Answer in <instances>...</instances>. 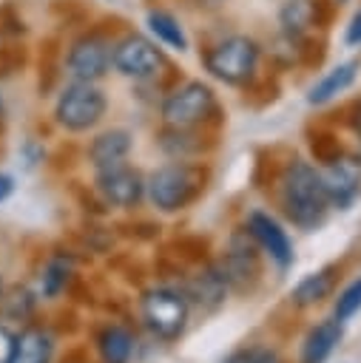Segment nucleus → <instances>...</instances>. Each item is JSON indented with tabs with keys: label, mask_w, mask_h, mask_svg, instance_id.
Listing matches in <instances>:
<instances>
[{
	"label": "nucleus",
	"mask_w": 361,
	"mask_h": 363,
	"mask_svg": "<svg viewBox=\"0 0 361 363\" xmlns=\"http://www.w3.org/2000/svg\"><path fill=\"white\" fill-rule=\"evenodd\" d=\"M131 147H134V136L125 128H111V130H102L99 136L91 139L88 162L94 164V170H102V167H111V164H122L128 159Z\"/></svg>",
	"instance_id": "nucleus-17"
},
{
	"label": "nucleus",
	"mask_w": 361,
	"mask_h": 363,
	"mask_svg": "<svg viewBox=\"0 0 361 363\" xmlns=\"http://www.w3.org/2000/svg\"><path fill=\"white\" fill-rule=\"evenodd\" d=\"M321 184L333 210H350L361 196V159H335L321 164Z\"/></svg>",
	"instance_id": "nucleus-12"
},
{
	"label": "nucleus",
	"mask_w": 361,
	"mask_h": 363,
	"mask_svg": "<svg viewBox=\"0 0 361 363\" xmlns=\"http://www.w3.org/2000/svg\"><path fill=\"white\" fill-rule=\"evenodd\" d=\"M111 45L105 37L99 34H85L80 37L65 57V71L71 79H82V82H97L108 74L111 68Z\"/></svg>",
	"instance_id": "nucleus-11"
},
{
	"label": "nucleus",
	"mask_w": 361,
	"mask_h": 363,
	"mask_svg": "<svg viewBox=\"0 0 361 363\" xmlns=\"http://www.w3.org/2000/svg\"><path fill=\"white\" fill-rule=\"evenodd\" d=\"M358 71H361V62L358 60H347V62H338L335 68H330L307 94V102L310 105H327L333 102L338 94H344L355 79H358Z\"/></svg>",
	"instance_id": "nucleus-19"
},
{
	"label": "nucleus",
	"mask_w": 361,
	"mask_h": 363,
	"mask_svg": "<svg viewBox=\"0 0 361 363\" xmlns=\"http://www.w3.org/2000/svg\"><path fill=\"white\" fill-rule=\"evenodd\" d=\"M244 227L256 238V244L264 252V258H270V264L279 272L293 269V264H296V247H293V241H290V235H287V230L281 227L279 218H273L264 210H253L247 216Z\"/></svg>",
	"instance_id": "nucleus-10"
},
{
	"label": "nucleus",
	"mask_w": 361,
	"mask_h": 363,
	"mask_svg": "<svg viewBox=\"0 0 361 363\" xmlns=\"http://www.w3.org/2000/svg\"><path fill=\"white\" fill-rule=\"evenodd\" d=\"M256 65H259V45H256V40H250L244 34L225 37L205 57V68L210 71V77H216L227 85L247 82L256 74Z\"/></svg>",
	"instance_id": "nucleus-7"
},
{
	"label": "nucleus",
	"mask_w": 361,
	"mask_h": 363,
	"mask_svg": "<svg viewBox=\"0 0 361 363\" xmlns=\"http://www.w3.org/2000/svg\"><path fill=\"white\" fill-rule=\"evenodd\" d=\"M3 292H6V286H3V278H0V298H3Z\"/></svg>",
	"instance_id": "nucleus-31"
},
{
	"label": "nucleus",
	"mask_w": 361,
	"mask_h": 363,
	"mask_svg": "<svg viewBox=\"0 0 361 363\" xmlns=\"http://www.w3.org/2000/svg\"><path fill=\"white\" fill-rule=\"evenodd\" d=\"M159 113L168 128H190L193 130L216 113V94L208 82L190 79L165 96Z\"/></svg>",
	"instance_id": "nucleus-6"
},
{
	"label": "nucleus",
	"mask_w": 361,
	"mask_h": 363,
	"mask_svg": "<svg viewBox=\"0 0 361 363\" xmlns=\"http://www.w3.org/2000/svg\"><path fill=\"white\" fill-rule=\"evenodd\" d=\"M34 306H37V298H34V292L28 286L6 289L3 298H0V312L9 320H28L34 315Z\"/></svg>",
	"instance_id": "nucleus-22"
},
{
	"label": "nucleus",
	"mask_w": 361,
	"mask_h": 363,
	"mask_svg": "<svg viewBox=\"0 0 361 363\" xmlns=\"http://www.w3.org/2000/svg\"><path fill=\"white\" fill-rule=\"evenodd\" d=\"M313 156L321 162V164H330L335 159H341V145L333 139V136H316L313 139Z\"/></svg>",
	"instance_id": "nucleus-27"
},
{
	"label": "nucleus",
	"mask_w": 361,
	"mask_h": 363,
	"mask_svg": "<svg viewBox=\"0 0 361 363\" xmlns=\"http://www.w3.org/2000/svg\"><path fill=\"white\" fill-rule=\"evenodd\" d=\"M111 65L114 71H119L122 77L131 79H151L159 74V68L165 65L162 51L156 48V43H151L142 34H128L122 37L114 51H111Z\"/></svg>",
	"instance_id": "nucleus-8"
},
{
	"label": "nucleus",
	"mask_w": 361,
	"mask_h": 363,
	"mask_svg": "<svg viewBox=\"0 0 361 363\" xmlns=\"http://www.w3.org/2000/svg\"><path fill=\"white\" fill-rule=\"evenodd\" d=\"M54 335L40 323H26L14 337V352L9 363H51L54 360Z\"/></svg>",
	"instance_id": "nucleus-16"
},
{
	"label": "nucleus",
	"mask_w": 361,
	"mask_h": 363,
	"mask_svg": "<svg viewBox=\"0 0 361 363\" xmlns=\"http://www.w3.org/2000/svg\"><path fill=\"white\" fill-rule=\"evenodd\" d=\"M182 292L188 295L190 309H196L202 315H213L216 309L225 306V301L230 295V286H227V281H225V275L216 264H205L202 269H196L193 275L185 278Z\"/></svg>",
	"instance_id": "nucleus-13"
},
{
	"label": "nucleus",
	"mask_w": 361,
	"mask_h": 363,
	"mask_svg": "<svg viewBox=\"0 0 361 363\" xmlns=\"http://www.w3.org/2000/svg\"><path fill=\"white\" fill-rule=\"evenodd\" d=\"M190 312L193 309L182 286H151L139 295L142 326L162 343H173L185 335Z\"/></svg>",
	"instance_id": "nucleus-3"
},
{
	"label": "nucleus",
	"mask_w": 361,
	"mask_h": 363,
	"mask_svg": "<svg viewBox=\"0 0 361 363\" xmlns=\"http://www.w3.org/2000/svg\"><path fill=\"white\" fill-rule=\"evenodd\" d=\"M222 363H284L281 354L267 346V343H253V346H242L236 352H230Z\"/></svg>",
	"instance_id": "nucleus-25"
},
{
	"label": "nucleus",
	"mask_w": 361,
	"mask_h": 363,
	"mask_svg": "<svg viewBox=\"0 0 361 363\" xmlns=\"http://www.w3.org/2000/svg\"><path fill=\"white\" fill-rule=\"evenodd\" d=\"M361 312V275L355 281H350L333 301V318H338L341 323L352 320Z\"/></svg>",
	"instance_id": "nucleus-24"
},
{
	"label": "nucleus",
	"mask_w": 361,
	"mask_h": 363,
	"mask_svg": "<svg viewBox=\"0 0 361 363\" xmlns=\"http://www.w3.org/2000/svg\"><path fill=\"white\" fill-rule=\"evenodd\" d=\"M344 43H347V45H361V9L350 17L347 31H344Z\"/></svg>",
	"instance_id": "nucleus-29"
},
{
	"label": "nucleus",
	"mask_w": 361,
	"mask_h": 363,
	"mask_svg": "<svg viewBox=\"0 0 361 363\" xmlns=\"http://www.w3.org/2000/svg\"><path fill=\"white\" fill-rule=\"evenodd\" d=\"M335 284H338V267H321V269L298 278L287 298L296 309H313L335 292Z\"/></svg>",
	"instance_id": "nucleus-15"
},
{
	"label": "nucleus",
	"mask_w": 361,
	"mask_h": 363,
	"mask_svg": "<svg viewBox=\"0 0 361 363\" xmlns=\"http://www.w3.org/2000/svg\"><path fill=\"white\" fill-rule=\"evenodd\" d=\"M105 111H108L105 94L97 88V82H82V79H71V85H65L54 102L57 125L71 133H85L97 128Z\"/></svg>",
	"instance_id": "nucleus-5"
},
{
	"label": "nucleus",
	"mask_w": 361,
	"mask_h": 363,
	"mask_svg": "<svg viewBox=\"0 0 361 363\" xmlns=\"http://www.w3.org/2000/svg\"><path fill=\"white\" fill-rule=\"evenodd\" d=\"M358 159H361V139H358Z\"/></svg>",
	"instance_id": "nucleus-32"
},
{
	"label": "nucleus",
	"mask_w": 361,
	"mask_h": 363,
	"mask_svg": "<svg viewBox=\"0 0 361 363\" xmlns=\"http://www.w3.org/2000/svg\"><path fill=\"white\" fill-rule=\"evenodd\" d=\"M97 343V354H99V363H131L134 357V349H136V337L128 326L122 323H108L97 332L94 337Z\"/></svg>",
	"instance_id": "nucleus-18"
},
{
	"label": "nucleus",
	"mask_w": 361,
	"mask_h": 363,
	"mask_svg": "<svg viewBox=\"0 0 361 363\" xmlns=\"http://www.w3.org/2000/svg\"><path fill=\"white\" fill-rule=\"evenodd\" d=\"M279 207L293 227L304 233L318 230L327 221V213L333 210L327 201L318 167H313L310 162L293 159L279 179Z\"/></svg>",
	"instance_id": "nucleus-1"
},
{
	"label": "nucleus",
	"mask_w": 361,
	"mask_h": 363,
	"mask_svg": "<svg viewBox=\"0 0 361 363\" xmlns=\"http://www.w3.org/2000/svg\"><path fill=\"white\" fill-rule=\"evenodd\" d=\"M307 17H310V6L304 0H293L284 6L281 11V26L290 31V34H298L304 26H307Z\"/></svg>",
	"instance_id": "nucleus-26"
},
{
	"label": "nucleus",
	"mask_w": 361,
	"mask_h": 363,
	"mask_svg": "<svg viewBox=\"0 0 361 363\" xmlns=\"http://www.w3.org/2000/svg\"><path fill=\"white\" fill-rule=\"evenodd\" d=\"M94 187L108 207H119V210H131L145 199V176L125 162L97 170Z\"/></svg>",
	"instance_id": "nucleus-9"
},
{
	"label": "nucleus",
	"mask_w": 361,
	"mask_h": 363,
	"mask_svg": "<svg viewBox=\"0 0 361 363\" xmlns=\"http://www.w3.org/2000/svg\"><path fill=\"white\" fill-rule=\"evenodd\" d=\"M148 28L151 34L156 37V43L173 48V51H185L188 48V37H185V28L179 26L176 17H171L168 11H151L148 14Z\"/></svg>",
	"instance_id": "nucleus-21"
},
{
	"label": "nucleus",
	"mask_w": 361,
	"mask_h": 363,
	"mask_svg": "<svg viewBox=\"0 0 361 363\" xmlns=\"http://www.w3.org/2000/svg\"><path fill=\"white\" fill-rule=\"evenodd\" d=\"M14 193V179L9 173H0V204Z\"/></svg>",
	"instance_id": "nucleus-30"
},
{
	"label": "nucleus",
	"mask_w": 361,
	"mask_h": 363,
	"mask_svg": "<svg viewBox=\"0 0 361 363\" xmlns=\"http://www.w3.org/2000/svg\"><path fill=\"white\" fill-rule=\"evenodd\" d=\"M159 145H162V150H165L168 156H173V159H188L190 153H196V150L202 147V145L196 142V136L190 133V128H168V125H165V133H162Z\"/></svg>",
	"instance_id": "nucleus-23"
},
{
	"label": "nucleus",
	"mask_w": 361,
	"mask_h": 363,
	"mask_svg": "<svg viewBox=\"0 0 361 363\" xmlns=\"http://www.w3.org/2000/svg\"><path fill=\"white\" fill-rule=\"evenodd\" d=\"M262 258H264V252L259 250V244L247 233V227H236L230 233L227 250L216 261V267L222 269L230 292H236V295H253L256 286L262 284V272H264Z\"/></svg>",
	"instance_id": "nucleus-4"
},
{
	"label": "nucleus",
	"mask_w": 361,
	"mask_h": 363,
	"mask_svg": "<svg viewBox=\"0 0 361 363\" xmlns=\"http://www.w3.org/2000/svg\"><path fill=\"white\" fill-rule=\"evenodd\" d=\"M14 337H17V332H11L6 323H0V363H9V360H11Z\"/></svg>",
	"instance_id": "nucleus-28"
},
{
	"label": "nucleus",
	"mask_w": 361,
	"mask_h": 363,
	"mask_svg": "<svg viewBox=\"0 0 361 363\" xmlns=\"http://www.w3.org/2000/svg\"><path fill=\"white\" fill-rule=\"evenodd\" d=\"M71 278H74L71 261L63 258V255L51 258V261L43 267V275H40V295L48 298V301H51V298H60V295L68 289Z\"/></svg>",
	"instance_id": "nucleus-20"
},
{
	"label": "nucleus",
	"mask_w": 361,
	"mask_h": 363,
	"mask_svg": "<svg viewBox=\"0 0 361 363\" xmlns=\"http://www.w3.org/2000/svg\"><path fill=\"white\" fill-rule=\"evenodd\" d=\"M341 3H344V0H341Z\"/></svg>",
	"instance_id": "nucleus-33"
},
{
	"label": "nucleus",
	"mask_w": 361,
	"mask_h": 363,
	"mask_svg": "<svg viewBox=\"0 0 361 363\" xmlns=\"http://www.w3.org/2000/svg\"><path fill=\"white\" fill-rule=\"evenodd\" d=\"M205 190V173L202 167L173 159L162 167H156L145 179V196L159 213H179L190 207Z\"/></svg>",
	"instance_id": "nucleus-2"
},
{
	"label": "nucleus",
	"mask_w": 361,
	"mask_h": 363,
	"mask_svg": "<svg viewBox=\"0 0 361 363\" xmlns=\"http://www.w3.org/2000/svg\"><path fill=\"white\" fill-rule=\"evenodd\" d=\"M344 340V323L338 318H324L316 326L307 329L301 346H298V363H327L333 352Z\"/></svg>",
	"instance_id": "nucleus-14"
}]
</instances>
